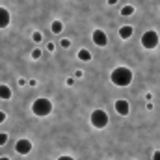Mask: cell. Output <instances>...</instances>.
<instances>
[{"mask_svg": "<svg viewBox=\"0 0 160 160\" xmlns=\"http://www.w3.org/2000/svg\"><path fill=\"white\" fill-rule=\"evenodd\" d=\"M110 80L114 86L118 88H125L132 82V71L128 67H116L112 73H110Z\"/></svg>", "mask_w": 160, "mask_h": 160, "instance_id": "1", "label": "cell"}, {"mask_svg": "<svg viewBox=\"0 0 160 160\" xmlns=\"http://www.w3.org/2000/svg\"><path fill=\"white\" fill-rule=\"evenodd\" d=\"M32 112H34L38 118H47V116H50V112H52V102H50L48 99H45V97L36 99L34 104H32Z\"/></svg>", "mask_w": 160, "mask_h": 160, "instance_id": "2", "label": "cell"}, {"mask_svg": "<svg viewBox=\"0 0 160 160\" xmlns=\"http://www.w3.org/2000/svg\"><path fill=\"white\" fill-rule=\"evenodd\" d=\"M89 121L95 128H104L108 125V114L104 110H93L89 116Z\"/></svg>", "mask_w": 160, "mask_h": 160, "instance_id": "3", "label": "cell"}, {"mask_svg": "<svg viewBox=\"0 0 160 160\" xmlns=\"http://www.w3.org/2000/svg\"><path fill=\"white\" fill-rule=\"evenodd\" d=\"M157 45H158V34H157L155 30H147V32L142 36V47H143V48L153 50V48H157Z\"/></svg>", "mask_w": 160, "mask_h": 160, "instance_id": "4", "label": "cell"}, {"mask_svg": "<svg viewBox=\"0 0 160 160\" xmlns=\"http://www.w3.org/2000/svg\"><path fill=\"white\" fill-rule=\"evenodd\" d=\"M15 151H17L19 155H28V153L32 151V142L26 140V138L17 140V143H15Z\"/></svg>", "mask_w": 160, "mask_h": 160, "instance_id": "5", "label": "cell"}, {"mask_svg": "<svg viewBox=\"0 0 160 160\" xmlns=\"http://www.w3.org/2000/svg\"><path fill=\"white\" fill-rule=\"evenodd\" d=\"M91 39H93V43H95L97 47H106V45H108V36H106L102 30H93Z\"/></svg>", "mask_w": 160, "mask_h": 160, "instance_id": "6", "label": "cell"}, {"mask_svg": "<svg viewBox=\"0 0 160 160\" xmlns=\"http://www.w3.org/2000/svg\"><path fill=\"white\" fill-rule=\"evenodd\" d=\"M114 108H116V112H118L119 116H128V112H130V106H128V102H127L125 99H119V101H116Z\"/></svg>", "mask_w": 160, "mask_h": 160, "instance_id": "7", "label": "cell"}, {"mask_svg": "<svg viewBox=\"0 0 160 160\" xmlns=\"http://www.w3.org/2000/svg\"><path fill=\"white\" fill-rule=\"evenodd\" d=\"M9 26V11L0 6V30Z\"/></svg>", "mask_w": 160, "mask_h": 160, "instance_id": "8", "label": "cell"}, {"mask_svg": "<svg viewBox=\"0 0 160 160\" xmlns=\"http://www.w3.org/2000/svg\"><path fill=\"white\" fill-rule=\"evenodd\" d=\"M132 32H134L132 26H121L119 28V38L121 39H128V38L132 36Z\"/></svg>", "mask_w": 160, "mask_h": 160, "instance_id": "9", "label": "cell"}, {"mask_svg": "<svg viewBox=\"0 0 160 160\" xmlns=\"http://www.w3.org/2000/svg\"><path fill=\"white\" fill-rule=\"evenodd\" d=\"M0 99H6V101L11 99V89H9V86L0 84Z\"/></svg>", "mask_w": 160, "mask_h": 160, "instance_id": "10", "label": "cell"}, {"mask_svg": "<svg viewBox=\"0 0 160 160\" xmlns=\"http://www.w3.org/2000/svg\"><path fill=\"white\" fill-rule=\"evenodd\" d=\"M77 56H78V60H82V62H89V60H91V52H89L88 48H80Z\"/></svg>", "mask_w": 160, "mask_h": 160, "instance_id": "11", "label": "cell"}, {"mask_svg": "<svg viewBox=\"0 0 160 160\" xmlns=\"http://www.w3.org/2000/svg\"><path fill=\"white\" fill-rule=\"evenodd\" d=\"M50 30H52L54 34H60V32L63 30V24H62V21H52V24H50Z\"/></svg>", "mask_w": 160, "mask_h": 160, "instance_id": "12", "label": "cell"}, {"mask_svg": "<svg viewBox=\"0 0 160 160\" xmlns=\"http://www.w3.org/2000/svg\"><path fill=\"white\" fill-rule=\"evenodd\" d=\"M134 13V6H123L121 8V15L123 17H128V15H132Z\"/></svg>", "mask_w": 160, "mask_h": 160, "instance_id": "13", "label": "cell"}, {"mask_svg": "<svg viewBox=\"0 0 160 160\" xmlns=\"http://www.w3.org/2000/svg\"><path fill=\"white\" fill-rule=\"evenodd\" d=\"M6 143H8V134L0 132V145H6Z\"/></svg>", "mask_w": 160, "mask_h": 160, "instance_id": "14", "label": "cell"}, {"mask_svg": "<svg viewBox=\"0 0 160 160\" xmlns=\"http://www.w3.org/2000/svg\"><path fill=\"white\" fill-rule=\"evenodd\" d=\"M32 39L36 41V43H39V41L43 39V36H41L39 32H34V34H32Z\"/></svg>", "mask_w": 160, "mask_h": 160, "instance_id": "15", "label": "cell"}, {"mask_svg": "<svg viewBox=\"0 0 160 160\" xmlns=\"http://www.w3.org/2000/svg\"><path fill=\"white\" fill-rule=\"evenodd\" d=\"M32 58H34V60H39V58H41V50H39V48L32 50Z\"/></svg>", "mask_w": 160, "mask_h": 160, "instance_id": "16", "label": "cell"}, {"mask_svg": "<svg viewBox=\"0 0 160 160\" xmlns=\"http://www.w3.org/2000/svg\"><path fill=\"white\" fill-rule=\"evenodd\" d=\"M60 45H62L63 48H69V47H71V41H69V39H62V41H60Z\"/></svg>", "mask_w": 160, "mask_h": 160, "instance_id": "17", "label": "cell"}, {"mask_svg": "<svg viewBox=\"0 0 160 160\" xmlns=\"http://www.w3.org/2000/svg\"><path fill=\"white\" fill-rule=\"evenodd\" d=\"M153 160H160V151H155L153 153Z\"/></svg>", "mask_w": 160, "mask_h": 160, "instance_id": "18", "label": "cell"}, {"mask_svg": "<svg viewBox=\"0 0 160 160\" xmlns=\"http://www.w3.org/2000/svg\"><path fill=\"white\" fill-rule=\"evenodd\" d=\"M58 160H75L73 157H69V155H63V157H60Z\"/></svg>", "mask_w": 160, "mask_h": 160, "instance_id": "19", "label": "cell"}, {"mask_svg": "<svg viewBox=\"0 0 160 160\" xmlns=\"http://www.w3.org/2000/svg\"><path fill=\"white\" fill-rule=\"evenodd\" d=\"M4 121H6V114L0 110V123H4Z\"/></svg>", "mask_w": 160, "mask_h": 160, "instance_id": "20", "label": "cell"}, {"mask_svg": "<svg viewBox=\"0 0 160 160\" xmlns=\"http://www.w3.org/2000/svg\"><path fill=\"white\" fill-rule=\"evenodd\" d=\"M47 50H50V52H52V50H54V45H52V43H48V45H47Z\"/></svg>", "mask_w": 160, "mask_h": 160, "instance_id": "21", "label": "cell"}, {"mask_svg": "<svg viewBox=\"0 0 160 160\" xmlns=\"http://www.w3.org/2000/svg\"><path fill=\"white\" fill-rule=\"evenodd\" d=\"M19 86H26V80H24V78H19Z\"/></svg>", "mask_w": 160, "mask_h": 160, "instance_id": "22", "label": "cell"}, {"mask_svg": "<svg viewBox=\"0 0 160 160\" xmlns=\"http://www.w3.org/2000/svg\"><path fill=\"white\" fill-rule=\"evenodd\" d=\"M75 75H77V78H82V77H84V73H82V71H77Z\"/></svg>", "mask_w": 160, "mask_h": 160, "instance_id": "23", "label": "cell"}, {"mask_svg": "<svg viewBox=\"0 0 160 160\" xmlns=\"http://www.w3.org/2000/svg\"><path fill=\"white\" fill-rule=\"evenodd\" d=\"M108 4H110V6H114V4H118V0H108Z\"/></svg>", "mask_w": 160, "mask_h": 160, "instance_id": "24", "label": "cell"}, {"mask_svg": "<svg viewBox=\"0 0 160 160\" xmlns=\"http://www.w3.org/2000/svg\"><path fill=\"white\" fill-rule=\"evenodd\" d=\"M0 160H9V158H6V157H2V158H0Z\"/></svg>", "mask_w": 160, "mask_h": 160, "instance_id": "25", "label": "cell"}]
</instances>
